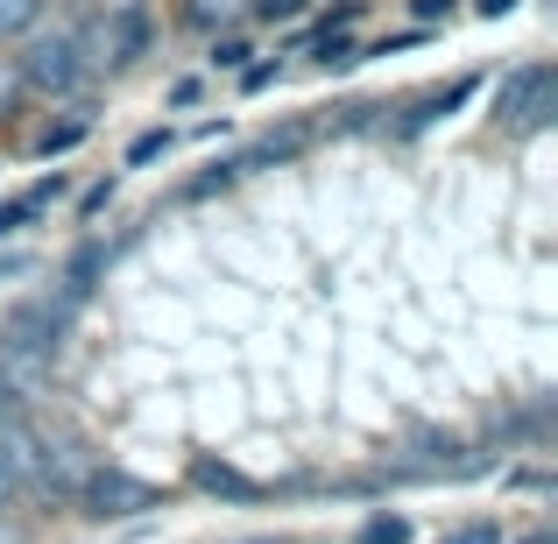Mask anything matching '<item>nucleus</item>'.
<instances>
[{"mask_svg":"<svg viewBox=\"0 0 558 544\" xmlns=\"http://www.w3.org/2000/svg\"><path fill=\"white\" fill-rule=\"evenodd\" d=\"M304 142H312V128H283V135H262L247 156H233V170L247 178V170H262V164H283V156H298V149H304Z\"/></svg>","mask_w":558,"mask_h":544,"instance_id":"423d86ee","label":"nucleus"},{"mask_svg":"<svg viewBox=\"0 0 558 544\" xmlns=\"http://www.w3.org/2000/svg\"><path fill=\"white\" fill-rule=\"evenodd\" d=\"M318 64H332V71H347V64H361V50L347 36H318Z\"/></svg>","mask_w":558,"mask_h":544,"instance_id":"ddd939ff","label":"nucleus"},{"mask_svg":"<svg viewBox=\"0 0 558 544\" xmlns=\"http://www.w3.org/2000/svg\"><path fill=\"white\" fill-rule=\"evenodd\" d=\"M410 8H417V22H446L452 0H410Z\"/></svg>","mask_w":558,"mask_h":544,"instance_id":"412c9836","label":"nucleus"},{"mask_svg":"<svg viewBox=\"0 0 558 544\" xmlns=\"http://www.w3.org/2000/svg\"><path fill=\"white\" fill-rule=\"evenodd\" d=\"M78 50H85V64H107V71L135 64V57L149 50V8H113L107 22H93L78 36Z\"/></svg>","mask_w":558,"mask_h":544,"instance_id":"f03ea898","label":"nucleus"},{"mask_svg":"<svg viewBox=\"0 0 558 544\" xmlns=\"http://www.w3.org/2000/svg\"><path fill=\"white\" fill-rule=\"evenodd\" d=\"M523 0H474V14H488V22H502V14H517Z\"/></svg>","mask_w":558,"mask_h":544,"instance_id":"4be33fe9","label":"nucleus"},{"mask_svg":"<svg viewBox=\"0 0 558 544\" xmlns=\"http://www.w3.org/2000/svg\"><path fill=\"white\" fill-rule=\"evenodd\" d=\"M191 481H198L205 495H233V503H247V495H255V481L233 474V467H219V460H191Z\"/></svg>","mask_w":558,"mask_h":544,"instance_id":"0eeeda50","label":"nucleus"},{"mask_svg":"<svg viewBox=\"0 0 558 544\" xmlns=\"http://www.w3.org/2000/svg\"><path fill=\"white\" fill-rule=\"evenodd\" d=\"M22 269H28L22 255H0V276H22Z\"/></svg>","mask_w":558,"mask_h":544,"instance_id":"393cba45","label":"nucleus"},{"mask_svg":"<svg viewBox=\"0 0 558 544\" xmlns=\"http://www.w3.org/2000/svg\"><path fill=\"white\" fill-rule=\"evenodd\" d=\"M113 191H121V184H113V178H99V184H85V198H78V213H85V219H99V213H107V205H113Z\"/></svg>","mask_w":558,"mask_h":544,"instance_id":"4468645a","label":"nucleus"},{"mask_svg":"<svg viewBox=\"0 0 558 544\" xmlns=\"http://www.w3.org/2000/svg\"><path fill=\"white\" fill-rule=\"evenodd\" d=\"M14 93H22V71H14V64H0V107H8Z\"/></svg>","mask_w":558,"mask_h":544,"instance_id":"5701e85b","label":"nucleus"},{"mask_svg":"<svg viewBox=\"0 0 558 544\" xmlns=\"http://www.w3.org/2000/svg\"><path fill=\"white\" fill-rule=\"evenodd\" d=\"M247 57H255V50H247V43H241V36H227V43H213V64H219V71H241V64H247Z\"/></svg>","mask_w":558,"mask_h":544,"instance_id":"2eb2a0df","label":"nucleus"},{"mask_svg":"<svg viewBox=\"0 0 558 544\" xmlns=\"http://www.w3.org/2000/svg\"><path fill=\"white\" fill-rule=\"evenodd\" d=\"M22 410H28V403H22V389H14V382L0 375V424H14V418H22Z\"/></svg>","mask_w":558,"mask_h":544,"instance_id":"6ab92c4d","label":"nucleus"},{"mask_svg":"<svg viewBox=\"0 0 558 544\" xmlns=\"http://www.w3.org/2000/svg\"><path fill=\"white\" fill-rule=\"evenodd\" d=\"M0 544H22V531H14V523H8V517H0Z\"/></svg>","mask_w":558,"mask_h":544,"instance_id":"a878e982","label":"nucleus"},{"mask_svg":"<svg viewBox=\"0 0 558 544\" xmlns=\"http://www.w3.org/2000/svg\"><path fill=\"white\" fill-rule=\"evenodd\" d=\"M170 149H178V135H170V128H142V135L128 142V170H149V164H163Z\"/></svg>","mask_w":558,"mask_h":544,"instance_id":"6e6552de","label":"nucleus"},{"mask_svg":"<svg viewBox=\"0 0 558 544\" xmlns=\"http://www.w3.org/2000/svg\"><path fill=\"white\" fill-rule=\"evenodd\" d=\"M276 85V64H241V93H269Z\"/></svg>","mask_w":558,"mask_h":544,"instance_id":"a211bd4d","label":"nucleus"},{"mask_svg":"<svg viewBox=\"0 0 558 544\" xmlns=\"http://www.w3.org/2000/svg\"><path fill=\"white\" fill-rule=\"evenodd\" d=\"M466 99H474V78H460V85H446V93H432V99H417V107L396 121V135H424L432 121H446V113H460Z\"/></svg>","mask_w":558,"mask_h":544,"instance_id":"20e7f679","label":"nucleus"},{"mask_svg":"<svg viewBox=\"0 0 558 544\" xmlns=\"http://www.w3.org/2000/svg\"><path fill=\"white\" fill-rule=\"evenodd\" d=\"M78 503H85V517H142V509H156V488L149 481H135V474H121V467H93V474L78 481Z\"/></svg>","mask_w":558,"mask_h":544,"instance_id":"7ed1b4c3","label":"nucleus"},{"mask_svg":"<svg viewBox=\"0 0 558 544\" xmlns=\"http://www.w3.org/2000/svg\"><path fill=\"white\" fill-rule=\"evenodd\" d=\"M85 142V121H57V128H43V142H36V156H71Z\"/></svg>","mask_w":558,"mask_h":544,"instance_id":"1a4fd4ad","label":"nucleus"},{"mask_svg":"<svg viewBox=\"0 0 558 544\" xmlns=\"http://www.w3.org/2000/svg\"><path fill=\"white\" fill-rule=\"evenodd\" d=\"M452 544H509V531H502V523H466Z\"/></svg>","mask_w":558,"mask_h":544,"instance_id":"f3484780","label":"nucleus"},{"mask_svg":"<svg viewBox=\"0 0 558 544\" xmlns=\"http://www.w3.org/2000/svg\"><path fill=\"white\" fill-rule=\"evenodd\" d=\"M233 178H241V170H233V164H213V170H205V178H191V184L178 191V198H184V205H198V198H213V191H227Z\"/></svg>","mask_w":558,"mask_h":544,"instance_id":"9d476101","label":"nucleus"},{"mask_svg":"<svg viewBox=\"0 0 558 544\" xmlns=\"http://www.w3.org/2000/svg\"><path fill=\"white\" fill-rule=\"evenodd\" d=\"M14 71H22V85L64 99V93H78V85H85V71H93V64H85L78 36H43V43H28V50L14 57Z\"/></svg>","mask_w":558,"mask_h":544,"instance_id":"f257e3e1","label":"nucleus"},{"mask_svg":"<svg viewBox=\"0 0 558 544\" xmlns=\"http://www.w3.org/2000/svg\"><path fill=\"white\" fill-rule=\"evenodd\" d=\"M43 0H0V36H22V28H36Z\"/></svg>","mask_w":558,"mask_h":544,"instance_id":"9b49d317","label":"nucleus"},{"mask_svg":"<svg viewBox=\"0 0 558 544\" xmlns=\"http://www.w3.org/2000/svg\"><path fill=\"white\" fill-rule=\"evenodd\" d=\"M198 99H205L198 78H178V85H170V107H198Z\"/></svg>","mask_w":558,"mask_h":544,"instance_id":"aec40b11","label":"nucleus"},{"mask_svg":"<svg viewBox=\"0 0 558 544\" xmlns=\"http://www.w3.org/2000/svg\"><path fill=\"white\" fill-rule=\"evenodd\" d=\"M361 544H410V523L403 517H368L361 523Z\"/></svg>","mask_w":558,"mask_h":544,"instance_id":"f8f14e48","label":"nucleus"},{"mask_svg":"<svg viewBox=\"0 0 558 544\" xmlns=\"http://www.w3.org/2000/svg\"><path fill=\"white\" fill-rule=\"evenodd\" d=\"M551 113H558V71L551 64H537V85L523 93V107H517V135H537V128H551Z\"/></svg>","mask_w":558,"mask_h":544,"instance_id":"39448f33","label":"nucleus"},{"mask_svg":"<svg viewBox=\"0 0 558 544\" xmlns=\"http://www.w3.org/2000/svg\"><path fill=\"white\" fill-rule=\"evenodd\" d=\"M304 8H312V0H255V14H262V22H298Z\"/></svg>","mask_w":558,"mask_h":544,"instance_id":"dca6fc26","label":"nucleus"},{"mask_svg":"<svg viewBox=\"0 0 558 544\" xmlns=\"http://www.w3.org/2000/svg\"><path fill=\"white\" fill-rule=\"evenodd\" d=\"M14 495H22V488H14V474H8V467H0V509H8Z\"/></svg>","mask_w":558,"mask_h":544,"instance_id":"b1692460","label":"nucleus"}]
</instances>
